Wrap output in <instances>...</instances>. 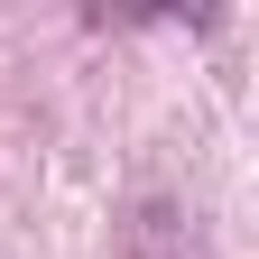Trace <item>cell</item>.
Instances as JSON below:
<instances>
[{
    "label": "cell",
    "mask_w": 259,
    "mask_h": 259,
    "mask_svg": "<svg viewBox=\"0 0 259 259\" xmlns=\"http://www.w3.org/2000/svg\"><path fill=\"white\" fill-rule=\"evenodd\" d=\"M130 259H194V232L176 204H139L130 213Z\"/></svg>",
    "instance_id": "6da1fadb"
}]
</instances>
